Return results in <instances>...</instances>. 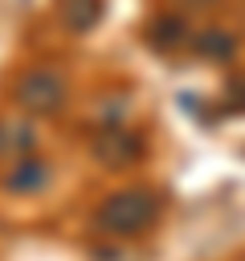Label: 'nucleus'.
<instances>
[{"label": "nucleus", "mask_w": 245, "mask_h": 261, "mask_svg": "<svg viewBox=\"0 0 245 261\" xmlns=\"http://www.w3.org/2000/svg\"><path fill=\"white\" fill-rule=\"evenodd\" d=\"M155 216H159V196L143 192V188H127V192H114L98 204L94 224L106 237H139L143 228L155 224Z\"/></svg>", "instance_id": "obj_1"}, {"label": "nucleus", "mask_w": 245, "mask_h": 261, "mask_svg": "<svg viewBox=\"0 0 245 261\" xmlns=\"http://www.w3.org/2000/svg\"><path fill=\"white\" fill-rule=\"evenodd\" d=\"M61 98H65V77H61L57 69H49V65H37V69H29V73L16 82V102H20L24 110H33V114L57 110Z\"/></svg>", "instance_id": "obj_2"}, {"label": "nucleus", "mask_w": 245, "mask_h": 261, "mask_svg": "<svg viewBox=\"0 0 245 261\" xmlns=\"http://www.w3.org/2000/svg\"><path fill=\"white\" fill-rule=\"evenodd\" d=\"M94 155L106 167H127V163H135L143 155V139L135 130H127V126H106V130L94 135Z\"/></svg>", "instance_id": "obj_3"}, {"label": "nucleus", "mask_w": 245, "mask_h": 261, "mask_svg": "<svg viewBox=\"0 0 245 261\" xmlns=\"http://www.w3.org/2000/svg\"><path fill=\"white\" fill-rule=\"evenodd\" d=\"M37 147V135L24 122H0V155L4 159H29V151Z\"/></svg>", "instance_id": "obj_4"}, {"label": "nucleus", "mask_w": 245, "mask_h": 261, "mask_svg": "<svg viewBox=\"0 0 245 261\" xmlns=\"http://www.w3.org/2000/svg\"><path fill=\"white\" fill-rule=\"evenodd\" d=\"M98 16H102V0H65V8H61L65 29H74V33L94 29V24H98Z\"/></svg>", "instance_id": "obj_5"}, {"label": "nucleus", "mask_w": 245, "mask_h": 261, "mask_svg": "<svg viewBox=\"0 0 245 261\" xmlns=\"http://www.w3.org/2000/svg\"><path fill=\"white\" fill-rule=\"evenodd\" d=\"M192 45H196V53H200V57H212V61H229V57H233V49H237L233 33H225V29H204Z\"/></svg>", "instance_id": "obj_6"}, {"label": "nucleus", "mask_w": 245, "mask_h": 261, "mask_svg": "<svg viewBox=\"0 0 245 261\" xmlns=\"http://www.w3.org/2000/svg\"><path fill=\"white\" fill-rule=\"evenodd\" d=\"M45 179H49V167H45L41 159H16V167H12V175H8V188L33 192V188H41Z\"/></svg>", "instance_id": "obj_7"}, {"label": "nucleus", "mask_w": 245, "mask_h": 261, "mask_svg": "<svg viewBox=\"0 0 245 261\" xmlns=\"http://www.w3.org/2000/svg\"><path fill=\"white\" fill-rule=\"evenodd\" d=\"M151 41H155L159 49H172V45H180V41H184V20H176V16H163V20H155V33H151Z\"/></svg>", "instance_id": "obj_8"}]
</instances>
